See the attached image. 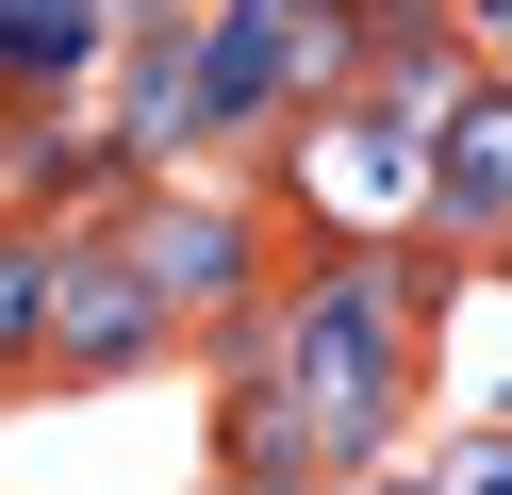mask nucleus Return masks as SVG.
Listing matches in <instances>:
<instances>
[{
	"label": "nucleus",
	"mask_w": 512,
	"mask_h": 495,
	"mask_svg": "<svg viewBox=\"0 0 512 495\" xmlns=\"http://www.w3.org/2000/svg\"><path fill=\"white\" fill-rule=\"evenodd\" d=\"M479 50H512V0H479Z\"/></svg>",
	"instance_id": "39448f33"
},
{
	"label": "nucleus",
	"mask_w": 512,
	"mask_h": 495,
	"mask_svg": "<svg viewBox=\"0 0 512 495\" xmlns=\"http://www.w3.org/2000/svg\"><path fill=\"white\" fill-rule=\"evenodd\" d=\"M232 264H248V231L215 215V198H199V215H149V231H133V281H149V297H232Z\"/></svg>",
	"instance_id": "f03ea898"
},
{
	"label": "nucleus",
	"mask_w": 512,
	"mask_h": 495,
	"mask_svg": "<svg viewBox=\"0 0 512 495\" xmlns=\"http://www.w3.org/2000/svg\"><path fill=\"white\" fill-rule=\"evenodd\" d=\"M298 182H331L347 215H397V198H413V149H397V116H331L298 149Z\"/></svg>",
	"instance_id": "f257e3e1"
},
{
	"label": "nucleus",
	"mask_w": 512,
	"mask_h": 495,
	"mask_svg": "<svg viewBox=\"0 0 512 495\" xmlns=\"http://www.w3.org/2000/svg\"><path fill=\"white\" fill-rule=\"evenodd\" d=\"M100 17L116 0H0V66H17V83H67V66L100 50Z\"/></svg>",
	"instance_id": "7ed1b4c3"
},
{
	"label": "nucleus",
	"mask_w": 512,
	"mask_h": 495,
	"mask_svg": "<svg viewBox=\"0 0 512 495\" xmlns=\"http://www.w3.org/2000/svg\"><path fill=\"white\" fill-rule=\"evenodd\" d=\"M463 215H512V116H463V165H430Z\"/></svg>",
	"instance_id": "20e7f679"
}]
</instances>
